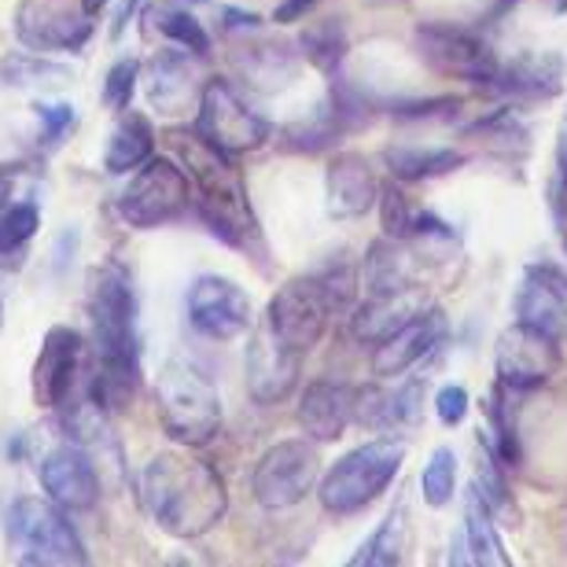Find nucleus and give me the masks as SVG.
<instances>
[{
  "instance_id": "1",
  "label": "nucleus",
  "mask_w": 567,
  "mask_h": 567,
  "mask_svg": "<svg viewBox=\"0 0 567 567\" xmlns=\"http://www.w3.org/2000/svg\"><path fill=\"white\" fill-rule=\"evenodd\" d=\"M96 369L89 377V399L100 410H122L137 391V295L118 262L100 266L89 288Z\"/></svg>"
},
{
  "instance_id": "2",
  "label": "nucleus",
  "mask_w": 567,
  "mask_h": 567,
  "mask_svg": "<svg viewBox=\"0 0 567 567\" xmlns=\"http://www.w3.org/2000/svg\"><path fill=\"white\" fill-rule=\"evenodd\" d=\"M141 494L152 519L174 538H203L221 524L229 508V486L218 468L174 450L147 461Z\"/></svg>"
},
{
  "instance_id": "3",
  "label": "nucleus",
  "mask_w": 567,
  "mask_h": 567,
  "mask_svg": "<svg viewBox=\"0 0 567 567\" xmlns=\"http://www.w3.org/2000/svg\"><path fill=\"white\" fill-rule=\"evenodd\" d=\"M169 144L177 147L181 163H185L188 181L196 185V207L203 214V221L210 225L214 236H221L233 247H251L258 236L251 203H247V188L240 169L233 166V155L218 152L214 144H207L196 130H174Z\"/></svg>"
},
{
  "instance_id": "4",
  "label": "nucleus",
  "mask_w": 567,
  "mask_h": 567,
  "mask_svg": "<svg viewBox=\"0 0 567 567\" xmlns=\"http://www.w3.org/2000/svg\"><path fill=\"white\" fill-rule=\"evenodd\" d=\"M158 424L185 446H207L221 427V394L214 380L192 361H169L155 383Z\"/></svg>"
},
{
  "instance_id": "5",
  "label": "nucleus",
  "mask_w": 567,
  "mask_h": 567,
  "mask_svg": "<svg viewBox=\"0 0 567 567\" xmlns=\"http://www.w3.org/2000/svg\"><path fill=\"white\" fill-rule=\"evenodd\" d=\"M8 538L19 549V564L33 567H82L89 553L66 519L63 505L41 497H19L8 508Z\"/></svg>"
},
{
  "instance_id": "6",
  "label": "nucleus",
  "mask_w": 567,
  "mask_h": 567,
  "mask_svg": "<svg viewBox=\"0 0 567 567\" xmlns=\"http://www.w3.org/2000/svg\"><path fill=\"white\" fill-rule=\"evenodd\" d=\"M402 461H405V446L391 439H372L365 446L350 450L321 480V505L339 516L358 513L372 497L388 491V483L399 475Z\"/></svg>"
},
{
  "instance_id": "7",
  "label": "nucleus",
  "mask_w": 567,
  "mask_h": 567,
  "mask_svg": "<svg viewBox=\"0 0 567 567\" xmlns=\"http://www.w3.org/2000/svg\"><path fill=\"white\" fill-rule=\"evenodd\" d=\"M192 207V181L185 166L169 158H147L141 169H133L130 185L118 196L122 221L133 229H158V225L177 221Z\"/></svg>"
},
{
  "instance_id": "8",
  "label": "nucleus",
  "mask_w": 567,
  "mask_h": 567,
  "mask_svg": "<svg viewBox=\"0 0 567 567\" xmlns=\"http://www.w3.org/2000/svg\"><path fill=\"white\" fill-rule=\"evenodd\" d=\"M332 313H336V302H332V295H328L324 280L299 277V280H288L274 295L266 324L274 328L284 347H291L295 354L306 358L317 343H321L328 317Z\"/></svg>"
},
{
  "instance_id": "9",
  "label": "nucleus",
  "mask_w": 567,
  "mask_h": 567,
  "mask_svg": "<svg viewBox=\"0 0 567 567\" xmlns=\"http://www.w3.org/2000/svg\"><path fill=\"white\" fill-rule=\"evenodd\" d=\"M196 133L225 155H244L262 147L269 137V122L240 100L229 82H210L199 93Z\"/></svg>"
},
{
  "instance_id": "10",
  "label": "nucleus",
  "mask_w": 567,
  "mask_h": 567,
  "mask_svg": "<svg viewBox=\"0 0 567 567\" xmlns=\"http://www.w3.org/2000/svg\"><path fill=\"white\" fill-rule=\"evenodd\" d=\"M317 464H321L317 461V450L306 446L302 439L277 442L274 450L262 453V461H258V468L251 475L255 502L269 508V513L299 505L302 497L313 491Z\"/></svg>"
},
{
  "instance_id": "11",
  "label": "nucleus",
  "mask_w": 567,
  "mask_h": 567,
  "mask_svg": "<svg viewBox=\"0 0 567 567\" xmlns=\"http://www.w3.org/2000/svg\"><path fill=\"white\" fill-rule=\"evenodd\" d=\"M494 369H497V383H505L513 391L542 388L560 369V339L542 332V328L516 321L497 339Z\"/></svg>"
},
{
  "instance_id": "12",
  "label": "nucleus",
  "mask_w": 567,
  "mask_h": 567,
  "mask_svg": "<svg viewBox=\"0 0 567 567\" xmlns=\"http://www.w3.org/2000/svg\"><path fill=\"white\" fill-rule=\"evenodd\" d=\"M85 377V339L78 328L55 324L41 343V354L33 361V402L41 410H63L78 394V383Z\"/></svg>"
},
{
  "instance_id": "13",
  "label": "nucleus",
  "mask_w": 567,
  "mask_h": 567,
  "mask_svg": "<svg viewBox=\"0 0 567 567\" xmlns=\"http://www.w3.org/2000/svg\"><path fill=\"white\" fill-rule=\"evenodd\" d=\"M16 38L30 52H82L93 38V16L63 0H22L16 11Z\"/></svg>"
},
{
  "instance_id": "14",
  "label": "nucleus",
  "mask_w": 567,
  "mask_h": 567,
  "mask_svg": "<svg viewBox=\"0 0 567 567\" xmlns=\"http://www.w3.org/2000/svg\"><path fill=\"white\" fill-rule=\"evenodd\" d=\"M416 49L439 74L461 78L472 85H494L497 60L475 33L461 27H421L416 30Z\"/></svg>"
},
{
  "instance_id": "15",
  "label": "nucleus",
  "mask_w": 567,
  "mask_h": 567,
  "mask_svg": "<svg viewBox=\"0 0 567 567\" xmlns=\"http://www.w3.org/2000/svg\"><path fill=\"white\" fill-rule=\"evenodd\" d=\"M188 321L199 336L229 343L251 328V299L225 277H199L188 288Z\"/></svg>"
},
{
  "instance_id": "16",
  "label": "nucleus",
  "mask_w": 567,
  "mask_h": 567,
  "mask_svg": "<svg viewBox=\"0 0 567 567\" xmlns=\"http://www.w3.org/2000/svg\"><path fill=\"white\" fill-rule=\"evenodd\" d=\"M41 486L55 505H63L66 513H85L96 505L100 497V480H96V464L85 453L82 442H60L41 457Z\"/></svg>"
},
{
  "instance_id": "17",
  "label": "nucleus",
  "mask_w": 567,
  "mask_h": 567,
  "mask_svg": "<svg viewBox=\"0 0 567 567\" xmlns=\"http://www.w3.org/2000/svg\"><path fill=\"white\" fill-rule=\"evenodd\" d=\"M302 354H295L291 347H284L277 332L262 321L255 332L251 347H247V388L258 402H280L288 399L291 388L299 383Z\"/></svg>"
},
{
  "instance_id": "18",
  "label": "nucleus",
  "mask_w": 567,
  "mask_h": 567,
  "mask_svg": "<svg viewBox=\"0 0 567 567\" xmlns=\"http://www.w3.org/2000/svg\"><path fill=\"white\" fill-rule=\"evenodd\" d=\"M442 336H446V317L442 310H427L416 313L410 324H402L399 332L388 336L383 343H377V354H372V372L377 377H402V372H410L416 361H424L431 350L442 343Z\"/></svg>"
},
{
  "instance_id": "19",
  "label": "nucleus",
  "mask_w": 567,
  "mask_h": 567,
  "mask_svg": "<svg viewBox=\"0 0 567 567\" xmlns=\"http://www.w3.org/2000/svg\"><path fill=\"white\" fill-rule=\"evenodd\" d=\"M516 317L549 336H564L567 324V277L553 266H530L516 291Z\"/></svg>"
},
{
  "instance_id": "20",
  "label": "nucleus",
  "mask_w": 567,
  "mask_h": 567,
  "mask_svg": "<svg viewBox=\"0 0 567 567\" xmlns=\"http://www.w3.org/2000/svg\"><path fill=\"white\" fill-rule=\"evenodd\" d=\"M354 410H358V391H350L347 383L317 380L302 391L299 424L317 442H336L343 439V431L354 421Z\"/></svg>"
},
{
  "instance_id": "21",
  "label": "nucleus",
  "mask_w": 567,
  "mask_h": 567,
  "mask_svg": "<svg viewBox=\"0 0 567 567\" xmlns=\"http://www.w3.org/2000/svg\"><path fill=\"white\" fill-rule=\"evenodd\" d=\"M424 310H427V299L421 288H413V284L410 288H399V291L365 295V302H361L354 313V336L361 343L377 347Z\"/></svg>"
},
{
  "instance_id": "22",
  "label": "nucleus",
  "mask_w": 567,
  "mask_h": 567,
  "mask_svg": "<svg viewBox=\"0 0 567 567\" xmlns=\"http://www.w3.org/2000/svg\"><path fill=\"white\" fill-rule=\"evenodd\" d=\"M377 199H380V185L369 158L358 152L336 155L332 166H328V210L336 218H361Z\"/></svg>"
},
{
  "instance_id": "23",
  "label": "nucleus",
  "mask_w": 567,
  "mask_h": 567,
  "mask_svg": "<svg viewBox=\"0 0 567 567\" xmlns=\"http://www.w3.org/2000/svg\"><path fill=\"white\" fill-rule=\"evenodd\" d=\"M421 405H424V383L410 380L394 391H358V410L354 421L380 427V431H405L421 421Z\"/></svg>"
},
{
  "instance_id": "24",
  "label": "nucleus",
  "mask_w": 567,
  "mask_h": 567,
  "mask_svg": "<svg viewBox=\"0 0 567 567\" xmlns=\"http://www.w3.org/2000/svg\"><path fill=\"white\" fill-rule=\"evenodd\" d=\"M196 93V71L188 66V55L158 52L147 66V100L158 115H181Z\"/></svg>"
},
{
  "instance_id": "25",
  "label": "nucleus",
  "mask_w": 567,
  "mask_h": 567,
  "mask_svg": "<svg viewBox=\"0 0 567 567\" xmlns=\"http://www.w3.org/2000/svg\"><path fill=\"white\" fill-rule=\"evenodd\" d=\"M410 240H394L388 236L383 244H377L361 266V288L365 295H383V291H399L413 284V262H410Z\"/></svg>"
},
{
  "instance_id": "26",
  "label": "nucleus",
  "mask_w": 567,
  "mask_h": 567,
  "mask_svg": "<svg viewBox=\"0 0 567 567\" xmlns=\"http://www.w3.org/2000/svg\"><path fill=\"white\" fill-rule=\"evenodd\" d=\"M152 147H155V133H152V126H147V118L126 115L107 141L104 169L115 177L130 174V169H141L147 158H152Z\"/></svg>"
},
{
  "instance_id": "27",
  "label": "nucleus",
  "mask_w": 567,
  "mask_h": 567,
  "mask_svg": "<svg viewBox=\"0 0 567 567\" xmlns=\"http://www.w3.org/2000/svg\"><path fill=\"white\" fill-rule=\"evenodd\" d=\"M494 85H502L505 93L513 96H553L560 89V71L553 60H538V55H527V60H516L513 66H497Z\"/></svg>"
},
{
  "instance_id": "28",
  "label": "nucleus",
  "mask_w": 567,
  "mask_h": 567,
  "mask_svg": "<svg viewBox=\"0 0 567 567\" xmlns=\"http://www.w3.org/2000/svg\"><path fill=\"white\" fill-rule=\"evenodd\" d=\"M464 549L472 553V564H494V567L508 564L502 542L494 535L491 508H486V502L475 491L468 497V513H464Z\"/></svg>"
},
{
  "instance_id": "29",
  "label": "nucleus",
  "mask_w": 567,
  "mask_h": 567,
  "mask_svg": "<svg viewBox=\"0 0 567 567\" xmlns=\"http://www.w3.org/2000/svg\"><path fill=\"white\" fill-rule=\"evenodd\" d=\"M391 174L402 181H424V177H439L450 174V169L464 166V155L446 152V147H394L388 152Z\"/></svg>"
},
{
  "instance_id": "30",
  "label": "nucleus",
  "mask_w": 567,
  "mask_h": 567,
  "mask_svg": "<svg viewBox=\"0 0 567 567\" xmlns=\"http://www.w3.org/2000/svg\"><path fill=\"white\" fill-rule=\"evenodd\" d=\"M147 22H152L163 38L181 44V49L192 52V55H207L210 52V38H207V30H203V22L196 16H188L185 8L155 4V8H147Z\"/></svg>"
},
{
  "instance_id": "31",
  "label": "nucleus",
  "mask_w": 567,
  "mask_h": 567,
  "mask_svg": "<svg viewBox=\"0 0 567 567\" xmlns=\"http://www.w3.org/2000/svg\"><path fill=\"white\" fill-rule=\"evenodd\" d=\"M402 549H405V513L394 508V513L383 519L380 530L372 535L365 546L358 549V557L350 560L354 567L369 564V567H391L402 560Z\"/></svg>"
},
{
  "instance_id": "32",
  "label": "nucleus",
  "mask_w": 567,
  "mask_h": 567,
  "mask_svg": "<svg viewBox=\"0 0 567 567\" xmlns=\"http://www.w3.org/2000/svg\"><path fill=\"white\" fill-rule=\"evenodd\" d=\"M38 229H41L38 203H11L8 210H0V262L11 255H22V247L33 240Z\"/></svg>"
},
{
  "instance_id": "33",
  "label": "nucleus",
  "mask_w": 567,
  "mask_h": 567,
  "mask_svg": "<svg viewBox=\"0 0 567 567\" xmlns=\"http://www.w3.org/2000/svg\"><path fill=\"white\" fill-rule=\"evenodd\" d=\"M0 78H4L8 85H63L71 71L60 63H49V60H38V55H8L4 63H0Z\"/></svg>"
},
{
  "instance_id": "34",
  "label": "nucleus",
  "mask_w": 567,
  "mask_h": 567,
  "mask_svg": "<svg viewBox=\"0 0 567 567\" xmlns=\"http://www.w3.org/2000/svg\"><path fill=\"white\" fill-rule=\"evenodd\" d=\"M453 486H457V457H453V450L439 446L431 453V461L424 464V475H421L424 502L431 508H442L453 497Z\"/></svg>"
},
{
  "instance_id": "35",
  "label": "nucleus",
  "mask_w": 567,
  "mask_h": 567,
  "mask_svg": "<svg viewBox=\"0 0 567 567\" xmlns=\"http://www.w3.org/2000/svg\"><path fill=\"white\" fill-rule=\"evenodd\" d=\"M302 49L306 55L317 63V66H324V71H332V66L343 60V49H347V38H343V30L336 27L332 19L321 22V27H313L310 33L302 38Z\"/></svg>"
},
{
  "instance_id": "36",
  "label": "nucleus",
  "mask_w": 567,
  "mask_h": 567,
  "mask_svg": "<svg viewBox=\"0 0 567 567\" xmlns=\"http://www.w3.org/2000/svg\"><path fill=\"white\" fill-rule=\"evenodd\" d=\"M137 78H141L137 60H118L104 78V104L111 111H126L133 104V93H137Z\"/></svg>"
},
{
  "instance_id": "37",
  "label": "nucleus",
  "mask_w": 567,
  "mask_h": 567,
  "mask_svg": "<svg viewBox=\"0 0 567 567\" xmlns=\"http://www.w3.org/2000/svg\"><path fill=\"white\" fill-rule=\"evenodd\" d=\"M380 210H383V233L394 236V240H410L413 225H416V214L410 210V199H405L399 188L383 192Z\"/></svg>"
},
{
  "instance_id": "38",
  "label": "nucleus",
  "mask_w": 567,
  "mask_h": 567,
  "mask_svg": "<svg viewBox=\"0 0 567 567\" xmlns=\"http://www.w3.org/2000/svg\"><path fill=\"white\" fill-rule=\"evenodd\" d=\"M74 107L71 104H38V122H41V144L55 147L66 130H74Z\"/></svg>"
},
{
  "instance_id": "39",
  "label": "nucleus",
  "mask_w": 567,
  "mask_h": 567,
  "mask_svg": "<svg viewBox=\"0 0 567 567\" xmlns=\"http://www.w3.org/2000/svg\"><path fill=\"white\" fill-rule=\"evenodd\" d=\"M435 413H439V421L442 424H461L464 416H468V391L464 388H442L439 394H435Z\"/></svg>"
},
{
  "instance_id": "40",
  "label": "nucleus",
  "mask_w": 567,
  "mask_h": 567,
  "mask_svg": "<svg viewBox=\"0 0 567 567\" xmlns=\"http://www.w3.org/2000/svg\"><path fill=\"white\" fill-rule=\"evenodd\" d=\"M313 4H317V0H284V4L274 11V19L277 22H295V19H302Z\"/></svg>"
},
{
  "instance_id": "41",
  "label": "nucleus",
  "mask_w": 567,
  "mask_h": 567,
  "mask_svg": "<svg viewBox=\"0 0 567 567\" xmlns=\"http://www.w3.org/2000/svg\"><path fill=\"white\" fill-rule=\"evenodd\" d=\"M133 8H137V0H122L118 16H115V27H111V38H122V30H126V19L133 16Z\"/></svg>"
},
{
  "instance_id": "42",
  "label": "nucleus",
  "mask_w": 567,
  "mask_h": 567,
  "mask_svg": "<svg viewBox=\"0 0 567 567\" xmlns=\"http://www.w3.org/2000/svg\"><path fill=\"white\" fill-rule=\"evenodd\" d=\"M557 163H560V174H567V118L560 126V144H557Z\"/></svg>"
},
{
  "instance_id": "43",
  "label": "nucleus",
  "mask_w": 567,
  "mask_h": 567,
  "mask_svg": "<svg viewBox=\"0 0 567 567\" xmlns=\"http://www.w3.org/2000/svg\"><path fill=\"white\" fill-rule=\"evenodd\" d=\"M11 188H16V185H11V177L0 174V210L11 207Z\"/></svg>"
},
{
  "instance_id": "44",
  "label": "nucleus",
  "mask_w": 567,
  "mask_h": 567,
  "mask_svg": "<svg viewBox=\"0 0 567 567\" xmlns=\"http://www.w3.org/2000/svg\"><path fill=\"white\" fill-rule=\"evenodd\" d=\"M557 210H560V218L567 225V174L560 177V188H557Z\"/></svg>"
},
{
  "instance_id": "45",
  "label": "nucleus",
  "mask_w": 567,
  "mask_h": 567,
  "mask_svg": "<svg viewBox=\"0 0 567 567\" xmlns=\"http://www.w3.org/2000/svg\"><path fill=\"white\" fill-rule=\"evenodd\" d=\"M104 8H107V0H82V11H85V16H100Z\"/></svg>"
},
{
  "instance_id": "46",
  "label": "nucleus",
  "mask_w": 567,
  "mask_h": 567,
  "mask_svg": "<svg viewBox=\"0 0 567 567\" xmlns=\"http://www.w3.org/2000/svg\"><path fill=\"white\" fill-rule=\"evenodd\" d=\"M557 11H567V0H557Z\"/></svg>"
},
{
  "instance_id": "47",
  "label": "nucleus",
  "mask_w": 567,
  "mask_h": 567,
  "mask_svg": "<svg viewBox=\"0 0 567 567\" xmlns=\"http://www.w3.org/2000/svg\"><path fill=\"white\" fill-rule=\"evenodd\" d=\"M192 4H203V0H192Z\"/></svg>"
},
{
  "instance_id": "48",
  "label": "nucleus",
  "mask_w": 567,
  "mask_h": 567,
  "mask_svg": "<svg viewBox=\"0 0 567 567\" xmlns=\"http://www.w3.org/2000/svg\"><path fill=\"white\" fill-rule=\"evenodd\" d=\"M0 313H4V310H0Z\"/></svg>"
}]
</instances>
